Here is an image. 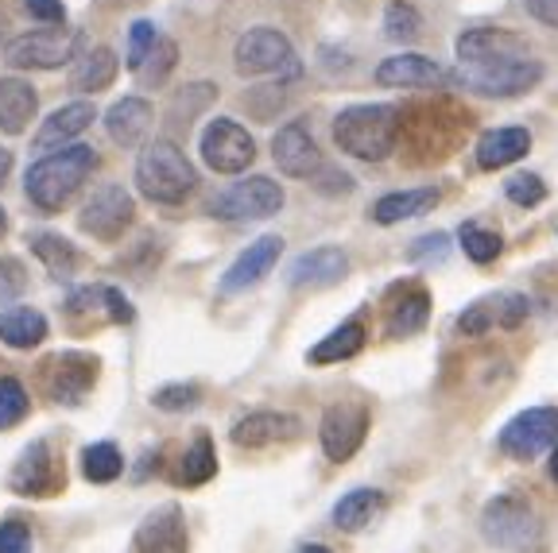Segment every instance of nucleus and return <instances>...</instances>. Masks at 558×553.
Returning <instances> with one entry per match:
<instances>
[{
    "label": "nucleus",
    "mask_w": 558,
    "mask_h": 553,
    "mask_svg": "<svg viewBox=\"0 0 558 553\" xmlns=\"http://www.w3.org/2000/svg\"><path fill=\"white\" fill-rule=\"evenodd\" d=\"M32 251L39 256V263H44L54 279H70L82 263L78 248H74V244H70L66 236H59V233H35L32 236Z\"/></svg>",
    "instance_id": "31"
},
{
    "label": "nucleus",
    "mask_w": 558,
    "mask_h": 553,
    "mask_svg": "<svg viewBox=\"0 0 558 553\" xmlns=\"http://www.w3.org/2000/svg\"><path fill=\"white\" fill-rule=\"evenodd\" d=\"M198 186V171L171 139H151L136 159V191L159 206H179Z\"/></svg>",
    "instance_id": "3"
},
{
    "label": "nucleus",
    "mask_w": 558,
    "mask_h": 553,
    "mask_svg": "<svg viewBox=\"0 0 558 553\" xmlns=\"http://www.w3.org/2000/svg\"><path fill=\"white\" fill-rule=\"evenodd\" d=\"M198 147H202V163L218 174H241V171H248L256 159L253 136H248L236 121H229V116L209 121L206 128H202Z\"/></svg>",
    "instance_id": "9"
},
{
    "label": "nucleus",
    "mask_w": 558,
    "mask_h": 553,
    "mask_svg": "<svg viewBox=\"0 0 558 553\" xmlns=\"http://www.w3.org/2000/svg\"><path fill=\"white\" fill-rule=\"evenodd\" d=\"M82 51V32L70 27H44V32L16 35L4 47V62L16 70H59L70 59H78Z\"/></svg>",
    "instance_id": "6"
},
{
    "label": "nucleus",
    "mask_w": 558,
    "mask_h": 553,
    "mask_svg": "<svg viewBox=\"0 0 558 553\" xmlns=\"http://www.w3.org/2000/svg\"><path fill=\"white\" fill-rule=\"evenodd\" d=\"M299 553H330V550H326V545H303Z\"/></svg>",
    "instance_id": "53"
},
{
    "label": "nucleus",
    "mask_w": 558,
    "mask_h": 553,
    "mask_svg": "<svg viewBox=\"0 0 558 553\" xmlns=\"http://www.w3.org/2000/svg\"><path fill=\"white\" fill-rule=\"evenodd\" d=\"M532 51L520 35L500 32V27H473V32L458 35V66L465 70H488V66H512V62H527Z\"/></svg>",
    "instance_id": "10"
},
{
    "label": "nucleus",
    "mask_w": 558,
    "mask_h": 553,
    "mask_svg": "<svg viewBox=\"0 0 558 553\" xmlns=\"http://www.w3.org/2000/svg\"><path fill=\"white\" fill-rule=\"evenodd\" d=\"M380 511H384V492H376V488H357V492H349L338 500V507H333V527L345 530V534H357V530H365Z\"/></svg>",
    "instance_id": "29"
},
{
    "label": "nucleus",
    "mask_w": 558,
    "mask_h": 553,
    "mask_svg": "<svg viewBox=\"0 0 558 553\" xmlns=\"http://www.w3.org/2000/svg\"><path fill=\"white\" fill-rule=\"evenodd\" d=\"M236 74L244 78H279V82H291L303 74V62H299L295 47L283 32L276 27H253V32H244L236 39Z\"/></svg>",
    "instance_id": "4"
},
{
    "label": "nucleus",
    "mask_w": 558,
    "mask_h": 553,
    "mask_svg": "<svg viewBox=\"0 0 558 553\" xmlns=\"http://www.w3.org/2000/svg\"><path fill=\"white\" fill-rule=\"evenodd\" d=\"M9 488L24 500H44L62 488V460L54 453L51 441H32L24 453L16 457L9 476Z\"/></svg>",
    "instance_id": "12"
},
{
    "label": "nucleus",
    "mask_w": 558,
    "mask_h": 553,
    "mask_svg": "<svg viewBox=\"0 0 558 553\" xmlns=\"http://www.w3.org/2000/svg\"><path fill=\"white\" fill-rule=\"evenodd\" d=\"M4 233H9V213L0 209V241H4Z\"/></svg>",
    "instance_id": "52"
},
{
    "label": "nucleus",
    "mask_w": 558,
    "mask_h": 553,
    "mask_svg": "<svg viewBox=\"0 0 558 553\" xmlns=\"http://www.w3.org/2000/svg\"><path fill=\"white\" fill-rule=\"evenodd\" d=\"M523 4H527V12H532L539 24L558 27V0H523Z\"/></svg>",
    "instance_id": "49"
},
{
    "label": "nucleus",
    "mask_w": 558,
    "mask_h": 553,
    "mask_svg": "<svg viewBox=\"0 0 558 553\" xmlns=\"http://www.w3.org/2000/svg\"><path fill=\"white\" fill-rule=\"evenodd\" d=\"M279 209H283V191H279V182L264 179V174L233 182L229 191L209 201V213L218 221H264V217H276Z\"/></svg>",
    "instance_id": "8"
},
{
    "label": "nucleus",
    "mask_w": 558,
    "mask_h": 553,
    "mask_svg": "<svg viewBox=\"0 0 558 553\" xmlns=\"http://www.w3.org/2000/svg\"><path fill=\"white\" fill-rule=\"evenodd\" d=\"M66 310L70 314H105L109 321H117V325H129L132 318H136V310H132V303L124 298L117 286H78V291L66 298Z\"/></svg>",
    "instance_id": "26"
},
{
    "label": "nucleus",
    "mask_w": 558,
    "mask_h": 553,
    "mask_svg": "<svg viewBox=\"0 0 558 553\" xmlns=\"http://www.w3.org/2000/svg\"><path fill=\"white\" fill-rule=\"evenodd\" d=\"M303 433V422L283 410H253L233 426V445L244 450H260V445H276V441H295Z\"/></svg>",
    "instance_id": "19"
},
{
    "label": "nucleus",
    "mask_w": 558,
    "mask_h": 553,
    "mask_svg": "<svg viewBox=\"0 0 558 553\" xmlns=\"http://www.w3.org/2000/svg\"><path fill=\"white\" fill-rule=\"evenodd\" d=\"M376 82L388 89H427L442 86L446 70L427 54H392V59H384L376 66Z\"/></svg>",
    "instance_id": "20"
},
{
    "label": "nucleus",
    "mask_w": 558,
    "mask_h": 553,
    "mask_svg": "<svg viewBox=\"0 0 558 553\" xmlns=\"http://www.w3.org/2000/svg\"><path fill=\"white\" fill-rule=\"evenodd\" d=\"M97 372H101V364H97V356L74 353V348L47 356V360L39 364V380H44V395L51 398V403H59V407H78L82 398H86L89 391H94Z\"/></svg>",
    "instance_id": "7"
},
{
    "label": "nucleus",
    "mask_w": 558,
    "mask_h": 553,
    "mask_svg": "<svg viewBox=\"0 0 558 553\" xmlns=\"http://www.w3.org/2000/svg\"><path fill=\"white\" fill-rule=\"evenodd\" d=\"M214 476H218V453H214L209 433H198V438L191 441L186 457L179 460V484L198 488V484H206V480H214Z\"/></svg>",
    "instance_id": "34"
},
{
    "label": "nucleus",
    "mask_w": 558,
    "mask_h": 553,
    "mask_svg": "<svg viewBox=\"0 0 558 553\" xmlns=\"http://www.w3.org/2000/svg\"><path fill=\"white\" fill-rule=\"evenodd\" d=\"M550 476H555V484H558V445H555V453H550Z\"/></svg>",
    "instance_id": "51"
},
{
    "label": "nucleus",
    "mask_w": 558,
    "mask_h": 553,
    "mask_svg": "<svg viewBox=\"0 0 558 553\" xmlns=\"http://www.w3.org/2000/svg\"><path fill=\"white\" fill-rule=\"evenodd\" d=\"M32 410V398H27L24 383L16 380H0V430H12L20 426Z\"/></svg>",
    "instance_id": "37"
},
{
    "label": "nucleus",
    "mask_w": 558,
    "mask_h": 553,
    "mask_svg": "<svg viewBox=\"0 0 558 553\" xmlns=\"http://www.w3.org/2000/svg\"><path fill=\"white\" fill-rule=\"evenodd\" d=\"M279 256H283V241H279V236H260V241H253L233 263H229L226 275H221V294H241V291H248V286H256L276 268Z\"/></svg>",
    "instance_id": "18"
},
{
    "label": "nucleus",
    "mask_w": 558,
    "mask_h": 553,
    "mask_svg": "<svg viewBox=\"0 0 558 553\" xmlns=\"http://www.w3.org/2000/svg\"><path fill=\"white\" fill-rule=\"evenodd\" d=\"M558 441V410L555 407H535L515 415L512 422L500 430V450L515 460H532L543 450H550Z\"/></svg>",
    "instance_id": "15"
},
{
    "label": "nucleus",
    "mask_w": 558,
    "mask_h": 553,
    "mask_svg": "<svg viewBox=\"0 0 558 553\" xmlns=\"http://www.w3.org/2000/svg\"><path fill=\"white\" fill-rule=\"evenodd\" d=\"M349 275V256L341 248H311L303 251L288 271L291 286H333Z\"/></svg>",
    "instance_id": "22"
},
{
    "label": "nucleus",
    "mask_w": 558,
    "mask_h": 553,
    "mask_svg": "<svg viewBox=\"0 0 558 553\" xmlns=\"http://www.w3.org/2000/svg\"><path fill=\"white\" fill-rule=\"evenodd\" d=\"M174 62H179V47H174L171 39H159L156 51L148 54V62L136 70V78L144 82V86H163V78L174 70Z\"/></svg>",
    "instance_id": "39"
},
{
    "label": "nucleus",
    "mask_w": 558,
    "mask_h": 553,
    "mask_svg": "<svg viewBox=\"0 0 558 553\" xmlns=\"http://www.w3.org/2000/svg\"><path fill=\"white\" fill-rule=\"evenodd\" d=\"M438 206V191L435 186H423V191H396L384 194L373 206V221L376 225H400V221H411V217H423Z\"/></svg>",
    "instance_id": "27"
},
{
    "label": "nucleus",
    "mask_w": 558,
    "mask_h": 553,
    "mask_svg": "<svg viewBox=\"0 0 558 553\" xmlns=\"http://www.w3.org/2000/svg\"><path fill=\"white\" fill-rule=\"evenodd\" d=\"M198 398H202V391L194 388V383H167V388H159L156 395H151V403H156L159 410L179 415V410H191Z\"/></svg>",
    "instance_id": "42"
},
{
    "label": "nucleus",
    "mask_w": 558,
    "mask_h": 553,
    "mask_svg": "<svg viewBox=\"0 0 558 553\" xmlns=\"http://www.w3.org/2000/svg\"><path fill=\"white\" fill-rule=\"evenodd\" d=\"M493 325H497V318H493V303H488V298L465 306L462 318H458V329H462V333H470V337H481V333H488Z\"/></svg>",
    "instance_id": "44"
},
{
    "label": "nucleus",
    "mask_w": 558,
    "mask_h": 553,
    "mask_svg": "<svg viewBox=\"0 0 558 553\" xmlns=\"http://www.w3.org/2000/svg\"><path fill=\"white\" fill-rule=\"evenodd\" d=\"M39 97L35 86L24 78H0V136H16L32 124Z\"/></svg>",
    "instance_id": "25"
},
{
    "label": "nucleus",
    "mask_w": 558,
    "mask_h": 553,
    "mask_svg": "<svg viewBox=\"0 0 558 553\" xmlns=\"http://www.w3.org/2000/svg\"><path fill=\"white\" fill-rule=\"evenodd\" d=\"M446 236L442 233H435V236H423V241H415L411 244V260H423V256H438V260H442L446 256Z\"/></svg>",
    "instance_id": "48"
},
{
    "label": "nucleus",
    "mask_w": 558,
    "mask_h": 553,
    "mask_svg": "<svg viewBox=\"0 0 558 553\" xmlns=\"http://www.w3.org/2000/svg\"><path fill=\"white\" fill-rule=\"evenodd\" d=\"M0 553H32V527L24 519L0 523Z\"/></svg>",
    "instance_id": "46"
},
{
    "label": "nucleus",
    "mask_w": 558,
    "mask_h": 553,
    "mask_svg": "<svg viewBox=\"0 0 558 553\" xmlns=\"http://www.w3.org/2000/svg\"><path fill=\"white\" fill-rule=\"evenodd\" d=\"M418 32H423V20H418V12L411 9V4H403V0H396L392 9L384 12V35H388L392 44H411V39H418Z\"/></svg>",
    "instance_id": "36"
},
{
    "label": "nucleus",
    "mask_w": 558,
    "mask_h": 553,
    "mask_svg": "<svg viewBox=\"0 0 558 553\" xmlns=\"http://www.w3.org/2000/svg\"><path fill=\"white\" fill-rule=\"evenodd\" d=\"M9 174H12V151L9 147H0V186L9 182Z\"/></svg>",
    "instance_id": "50"
},
{
    "label": "nucleus",
    "mask_w": 558,
    "mask_h": 553,
    "mask_svg": "<svg viewBox=\"0 0 558 553\" xmlns=\"http://www.w3.org/2000/svg\"><path fill=\"white\" fill-rule=\"evenodd\" d=\"M361 348H365V325H361L357 318H349L333 329L330 337L318 341V345L306 353V360L311 364H341V360H349V356H357Z\"/></svg>",
    "instance_id": "30"
},
{
    "label": "nucleus",
    "mask_w": 558,
    "mask_h": 553,
    "mask_svg": "<svg viewBox=\"0 0 558 553\" xmlns=\"http://www.w3.org/2000/svg\"><path fill=\"white\" fill-rule=\"evenodd\" d=\"M271 159L283 174L291 179H314V174H323V151L314 144V136L306 132V124H283L271 139Z\"/></svg>",
    "instance_id": "16"
},
{
    "label": "nucleus",
    "mask_w": 558,
    "mask_h": 553,
    "mask_svg": "<svg viewBox=\"0 0 558 553\" xmlns=\"http://www.w3.org/2000/svg\"><path fill=\"white\" fill-rule=\"evenodd\" d=\"M24 9L32 20H39V24H66V9H62V0H24Z\"/></svg>",
    "instance_id": "47"
},
{
    "label": "nucleus",
    "mask_w": 558,
    "mask_h": 553,
    "mask_svg": "<svg viewBox=\"0 0 558 553\" xmlns=\"http://www.w3.org/2000/svg\"><path fill=\"white\" fill-rule=\"evenodd\" d=\"M117 78V54L109 47H94L89 54H82V62L74 66V89L82 94H97V89H109Z\"/></svg>",
    "instance_id": "33"
},
{
    "label": "nucleus",
    "mask_w": 558,
    "mask_h": 553,
    "mask_svg": "<svg viewBox=\"0 0 558 553\" xmlns=\"http://www.w3.org/2000/svg\"><path fill=\"white\" fill-rule=\"evenodd\" d=\"M0 341L9 348H39L47 341V318L32 306H9L0 314Z\"/></svg>",
    "instance_id": "28"
},
{
    "label": "nucleus",
    "mask_w": 558,
    "mask_h": 553,
    "mask_svg": "<svg viewBox=\"0 0 558 553\" xmlns=\"http://www.w3.org/2000/svg\"><path fill=\"white\" fill-rule=\"evenodd\" d=\"M505 194L515 201V206L532 209V206H539V201L547 198V186H543L539 174H512V179L505 182Z\"/></svg>",
    "instance_id": "41"
},
{
    "label": "nucleus",
    "mask_w": 558,
    "mask_h": 553,
    "mask_svg": "<svg viewBox=\"0 0 558 553\" xmlns=\"http://www.w3.org/2000/svg\"><path fill=\"white\" fill-rule=\"evenodd\" d=\"M481 534L497 550L523 553L539 542V519H535L532 503L520 495H497L481 515Z\"/></svg>",
    "instance_id": "5"
},
{
    "label": "nucleus",
    "mask_w": 558,
    "mask_h": 553,
    "mask_svg": "<svg viewBox=\"0 0 558 553\" xmlns=\"http://www.w3.org/2000/svg\"><path fill=\"white\" fill-rule=\"evenodd\" d=\"M82 472H86L89 484H113L117 476L124 472V457L113 441H94L82 453Z\"/></svg>",
    "instance_id": "35"
},
{
    "label": "nucleus",
    "mask_w": 558,
    "mask_h": 553,
    "mask_svg": "<svg viewBox=\"0 0 558 553\" xmlns=\"http://www.w3.org/2000/svg\"><path fill=\"white\" fill-rule=\"evenodd\" d=\"M430 318V298L427 291H408L400 303L388 310V337H415L418 329L427 325Z\"/></svg>",
    "instance_id": "32"
},
{
    "label": "nucleus",
    "mask_w": 558,
    "mask_h": 553,
    "mask_svg": "<svg viewBox=\"0 0 558 553\" xmlns=\"http://www.w3.org/2000/svg\"><path fill=\"white\" fill-rule=\"evenodd\" d=\"M132 217H136L132 194L124 191V186H101V191L82 206L78 229L94 236V241H121L124 229L132 225Z\"/></svg>",
    "instance_id": "14"
},
{
    "label": "nucleus",
    "mask_w": 558,
    "mask_h": 553,
    "mask_svg": "<svg viewBox=\"0 0 558 553\" xmlns=\"http://www.w3.org/2000/svg\"><path fill=\"white\" fill-rule=\"evenodd\" d=\"M365 433H368V410L361 403H333V407H326L323 426H318L323 453L333 465H345V460L357 457V450L365 445Z\"/></svg>",
    "instance_id": "13"
},
{
    "label": "nucleus",
    "mask_w": 558,
    "mask_h": 553,
    "mask_svg": "<svg viewBox=\"0 0 558 553\" xmlns=\"http://www.w3.org/2000/svg\"><path fill=\"white\" fill-rule=\"evenodd\" d=\"M151 121H156V109L144 97H121V101L105 113V132L113 136V144L121 147H140L148 139Z\"/></svg>",
    "instance_id": "21"
},
{
    "label": "nucleus",
    "mask_w": 558,
    "mask_h": 553,
    "mask_svg": "<svg viewBox=\"0 0 558 553\" xmlns=\"http://www.w3.org/2000/svg\"><path fill=\"white\" fill-rule=\"evenodd\" d=\"M97 109L89 101H70L62 105V109H54L51 116L44 121V128H39V136H35V151H54V147L66 144L70 139H78L82 132L94 124Z\"/></svg>",
    "instance_id": "23"
},
{
    "label": "nucleus",
    "mask_w": 558,
    "mask_h": 553,
    "mask_svg": "<svg viewBox=\"0 0 558 553\" xmlns=\"http://www.w3.org/2000/svg\"><path fill=\"white\" fill-rule=\"evenodd\" d=\"M156 44H159V32L151 20H136V24L129 27V70L132 74L148 62V54L156 51Z\"/></svg>",
    "instance_id": "40"
},
{
    "label": "nucleus",
    "mask_w": 558,
    "mask_h": 553,
    "mask_svg": "<svg viewBox=\"0 0 558 553\" xmlns=\"http://www.w3.org/2000/svg\"><path fill=\"white\" fill-rule=\"evenodd\" d=\"M400 139L396 105H349L333 116V144L361 163H384Z\"/></svg>",
    "instance_id": "2"
},
{
    "label": "nucleus",
    "mask_w": 558,
    "mask_h": 553,
    "mask_svg": "<svg viewBox=\"0 0 558 553\" xmlns=\"http://www.w3.org/2000/svg\"><path fill=\"white\" fill-rule=\"evenodd\" d=\"M532 151V132L527 128H493L477 144V167L481 171H497V167L520 163Z\"/></svg>",
    "instance_id": "24"
},
{
    "label": "nucleus",
    "mask_w": 558,
    "mask_h": 553,
    "mask_svg": "<svg viewBox=\"0 0 558 553\" xmlns=\"http://www.w3.org/2000/svg\"><path fill=\"white\" fill-rule=\"evenodd\" d=\"M458 241H462L465 256H470L473 263H493L500 256V248H505L497 233H488V229H481V225H462Z\"/></svg>",
    "instance_id": "38"
},
{
    "label": "nucleus",
    "mask_w": 558,
    "mask_h": 553,
    "mask_svg": "<svg viewBox=\"0 0 558 553\" xmlns=\"http://www.w3.org/2000/svg\"><path fill=\"white\" fill-rule=\"evenodd\" d=\"M488 303H493V318H497V325H505V329H515L523 318H527V310H532L523 294H493Z\"/></svg>",
    "instance_id": "43"
},
{
    "label": "nucleus",
    "mask_w": 558,
    "mask_h": 553,
    "mask_svg": "<svg viewBox=\"0 0 558 553\" xmlns=\"http://www.w3.org/2000/svg\"><path fill=\"white\" fill-rule=\"evenodd\" d=\"M446 82H453V86H462L481 97H520L543 82V66L535 59L512 62V66H488V70L458 66L453 74H446Z\"/></svg>",
    "instance_id": "11"
},
{
    "label": "nucleus",
    "mask_w": 558,
    "mask_h": 553,
    "mask_svg": "<svg viewBox=\"0 0 558 553\" xmlns=\"http://www.w3.org/2000/svg\"><path fill=\"white\" fill-rule=\"evenodd\" d=\"M97 167V151L89 144H70L59 147L51 156L35 159L24 174V191L32 198L35 209L44 213H59L74 194L82 191V182L94 174Z\"/></svg>",
    "instance_id": "1"
},
{
    "label": "nucleus",
    "mask_w": 558,
    "mask_h": 553,
    "mask_svg": "<svg viewBox=\"0 0 558 553\" xmlns=\"http://www.w3.org/2000/svg\"><path fill=\"white\" fill-rule=\"evenodd\" d=\"M186 545H191V534H186L183 507L174 503L156 507L136 527V553H186Z\"/></svg>",
    "instance_id": "17"
},
{
    "label": "nucleus",
    "mask_w": 558,
    "mask_h": 553,
    "mask_svg": "<svg viewBox=\"0 0 558 553\" xmlns=\"http://www.w3.org/2000/svg\"><path fill=\"white\" fill-rule=\"evenodd\" d=\"M27 291V271L20 260H12V256H4L0 260V303H12L16 294Z\"/></svg>",
    "instance_id": "45"
}]
</instances>
